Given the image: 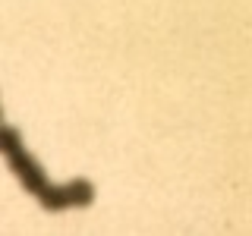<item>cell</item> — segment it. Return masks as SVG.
I'll list each match as a JSON object with an SVG mask.
<instances>
[{
	"label": "cell",
	"mask_w": 252,
	"mask_h": 236,
	"mask_svg": "<svg viewBox=\"0 0 252 236\" xmlns=\"http://www.w3.org/2000/svg\"><path fill=\"white\" fill-rule=\"evenodd\" d=\"M38 202H41L44 211H63V208H85V205L94 202V186L89 179H73V183L66 186H51L47 183L41 189V195H38Z\"/></svg>",
	"instance_id": "2"
},
{
	"label": "cell",
	"mask_w": 252,
	"mask_h": 236,
	"mask_svg": "<svg viewBox=\"0 0 252 236\" xmlns=\"http://www.w3.org/2000/svg\"><path fill=\"white\" fill-rule=\"evenodd\" d=\"M0 148H3V154H6V161H10L13 173L19 177V183L26 186V192L41 195V189L47 186V177H44V170L35 164V157H32L26 148H22L19 129H13V126H3V132H0Z\"/></svg>",
	"instance_id": "1"
}]
</instances>
